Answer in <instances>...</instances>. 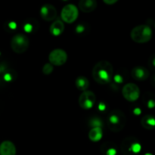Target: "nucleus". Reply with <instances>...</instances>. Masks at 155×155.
I'll return each mask as SVG.
<instances>
[{"label":"nucleus","mask_w":155,"mask_h":155,"mask_svg":"<svg viewBox=\"0 0 155 155\" xmlns=\"http://www.w3.org/2000/svg\"><path fill=\"white\" fill-rule=\"evenodd\" d=\"M114 69L111 64L107 61H101L94 66L92 69V77L96 83L105 85L113 79Z\"/></svg>","instance_id":"1"},{"label":"nucleus","mask_w":155,"mask_h":155,"mask_svg":"<svg viewBox=\"0 0 155 155\" xmlns=\"http://www.w3.org/2000/svg\"><path fill=\"white\" fill-rule=\"evenodd\" d=\"M126 124V116L120 110H114L109 114L107 117V126L111 131L118 133L124 128Z\"/></svg>","instance_id":"2"},{"label":"nucleus","mask_w":155,"mask_h":155,"mask_svg":"<svg viewBox=\"0 0 155 155\" xmlns=\"http://www.w3.org/2000/svg\"><path fill=\"white\" fill-rule=\"evenodd\" d=\"M130 36L136 43H146L152 38V30L149 26L142 24L133 28Z\"/></svg>","instance_id":"3"},{"label":"nucleus","mask_w":155,"mask_h":155,"mask_svg":"<svg viewBox=\"0 0 155 155\" xmlns=\"http://www.w3.org/2000/svg\"><path fill=\"white\" fill-rule=\"evenodd\" d=\"M30 41L29 39L23 34H17L12 39L11 47L17 54H22L25 52L29 48Z\"/></svg>","instance_id":"4"},{"label":"nucleus","mask_w":155,"mask_h":155,"mask_svg":"<svg viewBox=\"0 0 155 155\" xmlns=\"http://www.w3.org/2000/svg\"><path fill=\"white\" fill-rule=\"evenodd\" d=\"M78 9L74 5H67L61 11V18L64 22L68 24H72L78 18Z\"/></svg>","instance_id":"5"},{"label":"nucleus","mask_w":155,"mask_h":155,"mask_svg":"<svg viewBox=\"0 0 155 155\" xmlns=\"http://www.w3.org/2000/svg\"><path fill=\"white\" fill-rule=\"evenodd\" d=\"M48 60L52 66L53 65L61 66L66 63L67 60H68V54H67L66 51L64 50L57 48L50 52L49 55H48Z\"/></svg>","instance_id":"6"},{"label":"nucleus","mask_w":155,"mask_h":155,"mask_svg":"<svg viewBox=\"0 0 155 155\" xmlns=\"http://www.w3.org/2000/svg\"><path fill=\"white\" fill-rule=\"evenodd\" d=\"M123 96L129 101H135L139 98L140 90L134 83H127L124 86L122 90Z\"/></svg>","instance_id":"7"},{"label":"nucleus","mask_w":155,"mask_h":155,"mask_svg":"<svg viewBox=\"0 0 155 155\" xmlns=\"http://www.w3.org/2000/svg\"><path fill=\"white\" fill-rule=\"evenodd\" d=\"M95 103V95L91 91H84L79 98V104L84 110L92 108Z\"/></svg>","instance_id":"8"},{"label":"nucleus","mask_w":155,"mask_h":155,"mask_svg":"<svg viewBox=\"0 0 155 155\" xmlns=\"http://www.w3.org/2000/svg\"><path fill=\"white\" fill-rule=\"evenodd\" d=\"M40 15L45 21H51L57 16V10L52 5H44L40 9Z\"/></svg>","instance_id":"9"},{"label":"nucleus","mask_w":155,"mask_h":155,"mask_svg":"<svg viewBox=\"0 0 155 155\" xmlns=\"http://www.w3.org/2000/svg\"><path fill=\"white\" fill-rule=\"evenodd\" d=\"M131 75L134 80L138 81H144L149 77V71L144 67L137 66L133 68Z\"/></svg>","instance_id":"10"},{"label":"nucleus","mask_w":155,"mask_h":155,"mask_svg":"<svg viewBox=\"0 0 155 155\" xmlns=\"http://www.w3.org/2000/svg\"><path fill=\"white\" fill-rule=\"evenodd\" d=\"M0 155H16V148L10 141H5L0 145Z\"/></svg>","instance_id":"11"},{"label":"nucleus","mask_w":155,"mask_h":155,"mask_svg":"<svg viewBox=\"0 0 155 155\" xmlns=\"http://www.w3.org/2000/svg\"><path fill=\"white\" fill-rule=\"evenodd\" d=\"M79 7L82 12L89 13L97 8V2L95 0H81L79 3Z\"/></svg>","instance_id":"12"},{"label":"nucleus","mask_w":155,"mask_h":155,"mask_svg":"<svg viewBox=\"0 0 155 155\" xmlns=\"http://www.w3.org/2000/svg\"><path fill=\"white\" fill-rule=\"evenodd\" d=\"M64 30V25L61 21H56L50 27V33L54 36H60Z\"/></svg>","instance_id":"13"},{"label":"nucleus","mask_w":155,"mask_h":155,"mask_svg":"<svg viewBox=\"0 0 155 155\" xmlns=\"http://www.w3.org/2000/svg\"><path fill=\"white\" fill-rule=\"evenodd\" d=\"M102 130L101 127H94L89 131V139L92 142H97L101 140L102 138Z\"/></svg>","instance_id":"14"},{"label":"nucleus","mask_w":155,"mask_h":155,"mask_svg":"<svg viewBox=\"0 0 155 155\" xmlns=\"http://www.w3.org/2000/svg\"><path fill=\"white\" fill-rule=\"evenodd\" d=\"M142 127L146 130H153L155 127V120L152 115H145L141 121Z\"/></svg>","instance_id":"15"},{"label":"nucleus","mask_w":155,"mask_h":155,"mask_svg":"<svg viewBox=\"0 0 155 155\" xmlns=\"http://www.w3.org/2000/svg\"><path fill=\"white\" fill-rule=\"evenodd\" d=\"M76 86L77 89L80 91H86L88 89L89 85V82L88 79L85 77H79L76 80L75 82Z\"/></svg>","instance_id":"16"},{"label":"nucleus","mask_w":155,"mask_h":155,"mask_svg":"<svg viewBox=\"0 0 155 155\" xmlns=\"http://www.w3.org/2000/svg\"><path fill=\"white\" fill-rule=\"evenodd\" d=\"M101 150L104 155H116L117 154V150L113 144H104L102 145Z\"/></svg>","instance_id":"17"},{"label":"nucleus","mask_w":155,"mask_h":155,"mask_svg":"<svg viewBox=\"0 0 155 155\" xmlns=\"http://www.w3.org/2000/svg\"><path fill=\"white\" fill-rule=\"evenodd\" d=\"M53 71V66L51 64H45L42 68V73L45 75H49L52 73Z\"/></svg>","instance_id":"18"},{"label":"nucleus","mask_w":155,"mask_h":155,"mask_svg":"<svg viewBox=\"0 0 155 155\" xmlns=\"http://www.w3.org/2000/svg\"><path fill=\"white\" fill-rule=\"evenodd\" d=\"M148 64H149V66L151 67V68L152 70L154 69V65H155V58H154V54H152V55L149 58V61H148Z\"/></svg>","instance_id":"19"},{"label":"nucleus","mask_w":155,"mask_h":155,"mask_svg":"<svg viewBox=\"0 0 155 155\" xmlns=\"http://www.w3.org/2000/svg\"><path fill=\"white\" fill-rule=\"evenodd\" d=\"M4 79L5 80H7V81H10V80H12V74H11L10 73H6V74L4 75Z\"/></svg>","instance_id":"20"},{"label":"nucleus","mask_w":155,"mask_h":155,"mask_svg":"<svg viewBox=\"0 0 155 155\" xmlns=\"http://www.w3.org/2000/svg\"><path fill=\"white\" fill-rule=\"evenodd\" d=\"M104 2L105 4L110 5H114L116 2H117V0H104Z\"/></svg>","instance_id":"21"},{"label":"nucleus","mask_w":155,"mask_h":155,"mask_svg":"<svg viewBox=\"0 0 155 155\" xmlns=\"http://www.w3.org/2000/svg\"><path fill=\"white\" fill-rule=\"evenodd\" d=\"M148 106L150 108H153V107H154V101H153V100H150V101H148Z\"/></svg>","instance_id":"22"},{"label":"nucleus","mask_w":155,"mask_h":155,"mask_svg":"<svg viewBox=\"0 0 155 155\" xmlns=\"http://www.w3.org/2000/svg\"><path fill=\"white\" fill-rule=\"evenodd\" d=\"M134 113L136 114V115H139L141 114V110L139 108H136L134 110Z\"/></svg>","instance_id":"23"},{"label":"nucleus","mask_w":155,"mask_h":155,"mask_svg":"<svg viewBox=\"0 0 155 155\" xmlns=\"http://www.w3.org/2000/svg\"><path fill=\"white\" fill-rule=\"evenodd\" d=\"M2 71H3V70H2V67L0 66V74H1V73L2 72Z\"/></svg>","instance_id":"24"},{"label":"nucleus","mask_w":155,"mask_h":155,"mask_svg":"<svg viewBox=\"0 0 155 155\" xmlns=\"http://www.w3.org/2000/svg\"><path fill=\"white\" fill-rule=\"evenodd\" d=\"M145 155H151V154H145Z\"/></svg>","instance_id":"25"}]
</instances>
